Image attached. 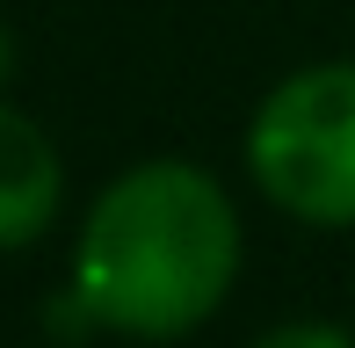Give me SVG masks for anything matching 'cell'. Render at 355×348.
Wrapping results in <instances>:
<instances>
[{
	"label": "cell",
	"mask_w": 355,
	"mask_h": 348,
	"mask_svg": "<svg viewBox=\"0 0 355 348\" xmlns=\"http://www.w3.org/2000/svg\"><path fill=\"white\" fill-rule=\"evenodd\" d=\"M247 182L283 218L355 232V58H312L283 73L247 116Z\"/></svg>",
	"instance_id": "7a4b0ae2"
},
{
	"label": "cell",
	"mask_w": 355,
	"mask_h": 348,
	"mask_svg": "<svg viewBox=\"0 0 355 348\" xmlns=\"http://www.w3.org/2000/svg\"><path fill=\"white\" fill-rule=\"evenodd\" d=\"M247 268L232 189L196 160H131L94 189L73 240V290L94 327L123 341H189L211 327Z\"/></svg>",
	"instance_id": "6da1fadb"
},
{
	"label": "cell",
	"mask_w": 355,
	"mask_h": 348,
	"mask_svg": "<svg viewBox=\"0 0 355 348\" xmlns=\"http://www.w3.org/2000/svg\"><path fill=\"white\" fill-rule=\"evenodd\" d=\"M247 348H355V320H283L268 334H254Z\"/></svg>",
	"instance_id": "277c9868"
},
{
	"label": "cell",
	"mask_w": 355,
	"mask_h": 348,
	"mask_svg": "<svg viewBox=\"0 0 355 348\" xmlns=\"http://www.w3.org/2000/svg\"><path fill=\"white\" fill-rule=\"evenodd\" d=\"M15 73H22V44H15V29H8V15H0V102H8V87H15Z\"/></svg>",
	"instance_id": "5b68a950"
},
{
	"label": "cell",
	"mask_w": 355,
	"mask_h": 348,
	"mask_svg": "<svg viewBox=\"0 0 355 348\" xmlns=\"http://www.w3.org/2000/svg\"><path fill=\"white\" fill-rule=\"evenodd\" d=\"M66 211V153L29 109L0 102V254H22Z\"/></svg>",
	"instance_id": "3957f363"
}]
</instances>
